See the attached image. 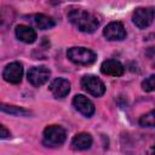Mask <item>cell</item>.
Wrapping results in <instances>:
<instances>
[{"label": "cell", "instance_id": "277c9868", "mask_svg": "<svg viewBox=\"0 0 155 155\" xmlns=\"http://www.w3.org/2000/svg\"><path fill=\"white\" fill-rule=\"evenodd\" d=\"M155 17V10L153 7H138L132 13V22L139 29L148 28Z\"/></svg>", "mask_w": 155, "mask_h": 155}, {"label": "cell", "instance_id": "8992f818", "mask_svg": "<svg viewBox=\"0 0 155 155\" xmlns=\"http://www.w3.org/2000/svg\"><path fill=\"white\" fill-rule=\"evenodd\" d=\"M23 76V65L19 62H12L7 64L2 71V78L5 81L17 85L22 81Z\"/></svg>", "mask_w": 155, "mask_h": 155}, {"label": "cell", "instance_id": "30bf717a", "mask_svg": "<svg viewBox=\"0 0 155 155\" xmlns=\"http://www.w3.org/2000/svg\"><path fill=\"white\" fill-rule=\"evenodd\" d=\"M50 91L56 98H64L70 92V82L67 79L57 78L51 82Z\"/></svg>", "mask_w": 155, "mask_h": 155}, {"label": "cell", "instance_id": "6da1fadb", "mask_svg": "<svg viewBox=\"0 0 155 155\" xmlns=\"http://www.w3.org/2000/svg\"><path fill=\"white\" fill-rule=\"evenodd\" d=\"M67 17L69 22L82 33H93L99 27L98 18L84 8H70L67 13Z\"/></svg>", "mask_w": 155, "mask_h": 155}, {"label": "cell", "instance_id": "e0dca14e", "mask_svg": "<svg viewBox=\"0 0 155 155\" xmlns=\"http://www.w3.org/2000/svg\"><path fill=\"white\" fill-rule=\"evenodd\" d=\"M142 88L145 92H153V91H155V74H153L149 78H147L145 80H143Z\"/></svg>", "mask_w": 155, "mask_h": 155}, {"label": "cell", "instance_id": "ac0fdd59", "mask_svg": "<svg viewBox=\"0 0 155 155\" xmlns=\"http://www.w3.org/2000/svg\"><path fill=\"white\" fill-rule=\"evenodd\" d=\"M10 136H11L10 131H7V128L4 125H0V138L1 139H5V138H7Z\"/></svg>", "mask_w": 155, "mask_h": 155}, {"label": "cell", "instance_id": "3957f363", "mask_svg": "<svg viewBox=\"0 0 155 155\" xmlns=\"http://www.w3.org/2000/svg\"><path fill=\"white\" fill-rule=\"evenodd\" d=\"M67 132L59 125H51L44 130V144L47 147H59L65 142Z\"/></svg>", "mask_w": 155, "mask_h": 155}, {"label": "cell", "instance_id": "2e32d148", "mask_svg": "<svg viewBox=\"0 0 155 155\" xmlns=\"http://www.w3.org/2000/svg\"><path fill=\"white\" fill-rule=\"evenodd\" d=\"M138 122L143 127H155V109L149 111V113L143 114L139 117Z\"/></svg>", "mask_w": 155, "mask_h": 155}, {"label": "cell", "instance_id": "8fae6325", "mask_svg": "<svg viewBox=\"0 0 155 155\" xmlns=\"http://www.w3.org/2000/svg\"><path fill=\"white\" fill-rule=\"evenodd\" d=\"M101 71L104 75H109V76H121L125 71L124 65L121 64V62L116 61V59H107L102 63L101 65Z\"/></svg>", "mask_w": 155, "mask_h": 155}, {"label": "cell", "instance_id": "d6986e66", "mask_svg": "<svg viewBox=\"0 0 155 155\" xmlns=\"http://www.w3.org/2000/svg\"><path fill=\"white\" fill-rule=\"evenodd\" d=\"M153 151H154V153H155V145H154V148H153Z\"/></svg>", "mask_w": 155, "mask_h": 155}, {"label": "cell", "instance_id": "7c38bea8", "mask_svg": "<svg viewBox=\"0 0 155 155\" xmlns=\"http://www.w3.org/2000/svg\"><path fill=\"white\" fill-rule=\"evenodd\" d=\"M15 33H16L17 39L24 44H33L38 38L36 31L31 27L25 25V24H18L15 29Z\"/></svg>", "mask_w": 155, "mask_h": 155}, {"label": "cell", "instance_id": "4fadbf2b", "mask_svg": "<svg viewBox=\"0 0 155 155\" xmlns=\"http://www.w3.org/2000/svg\"><path fill=\"white\" fill-rule=\"evenodd\" d=\"M92 142H93V139L90 133L80 132V133L75 134L74 138L71 139V147L75 150H86V149L91 148Z\"/></svg>", "mask_w": 155, "mask_h": 155}, {"label": "cell", "instance_id": "7a4b0ae2", "mask_svg": "<svg viewBox=\"0 0 155 155\" xmlns=\"http://www.w3.org/2000/svg\"><path fill=\"white\" fill-rule=\"evenodd\" d=\"M67 57L75 64L79 65H90L96 62L97 54L86 47H71L67 51Z\"/></svg>", "mask_w": 155, "mask_h": 155}, {"label": "cell", "instance_id": "52a82bcc", "mask_svg": "<svg viewBox=\"0 0 155 155\" xmlns=\"http://www.w3.org/2000/svg\"><path fill=\"white\" fill-rule=\"evenodd\" d=\"M50 75H51V73L46 67H33L29 69L27 78H28V81L33 86L39 87L48 81Z\"/></svg>", "mask_w": 155, "mask_h": 155}, {"label": "cell", "instance_id": "5bb4252c", "mask_svg": "<svg viewBox=\"0 0 155 155\" xmlns=\"http://www.w3.org/2000/svg\"><path fill=\"white\" fill-rule=\"evenodd\" d=\"M31 21H33V23L35 24V27L39 28V29H41V30L51 29L52 27L56 25L54 19H52L51 17H48V16H46V15H42V13L34 15V16L31 17Z\"/></svg>", "mask_w": 155, "mask_h": 155}, {"label": "cell", "instance_id": "9c48e42d", "mask_svg": "<svg viewBox=\"0 0 155 155\" xmlns=\"http://www.w3.org/2000/svg\"><path fill=\"white\" fill-rule=\"evenodd\" d=\"M73 105L80 114H82L86 117H91L94 114L93 103L87 97H85L84 94H76L73 98Z\"/></svg>", "mask_w": 155, "mask_h": 155}, {"label": "cell", "instance_id": "ba28073f", "mask_svg": "<svg viewBox=\"0 0 155 155\" xmlns=\"http://www.w3.org/2000/svg\"><path fill=\"white\" fill-rule=\"evenodd\" d=\"M103 35L109 41H121L126 38V29L121 22H111L103 29Z\"/></svg>", "mask_w": 155, "mask_h": 155}, {"label": "cell", "instance_id": "5b68a950", "mask_svg": "<svg viewBox=\"0 0 155 155\" xmlns=\"http://www.w3.org/2000/svg\"><path fill=\"white\" fill-rule=\"evenodd\" d=\"M81 87L94 97H101L105 92V85L94 75H85L81 79Z\"/></svg>", "mask_w": 155, "mask_h": 155}, {"label": "cell", "instance_id": "9a60e30c", "mask_svg": "<svg viewBox=\"0 0 155 155\" xmlns=\"http://www.w3.org/2000/svg\"><path fill=\"white\" fill-rule=\"evenodd\" d=\"M0 109L1 111L4 113H7V114H11V115H21V116H24V115H29L30 111L22 108V107H16V105H7V104H1L0 105Z\"/></svg>", "mask_w": 155, "mask_h": 155}]
</instances>
